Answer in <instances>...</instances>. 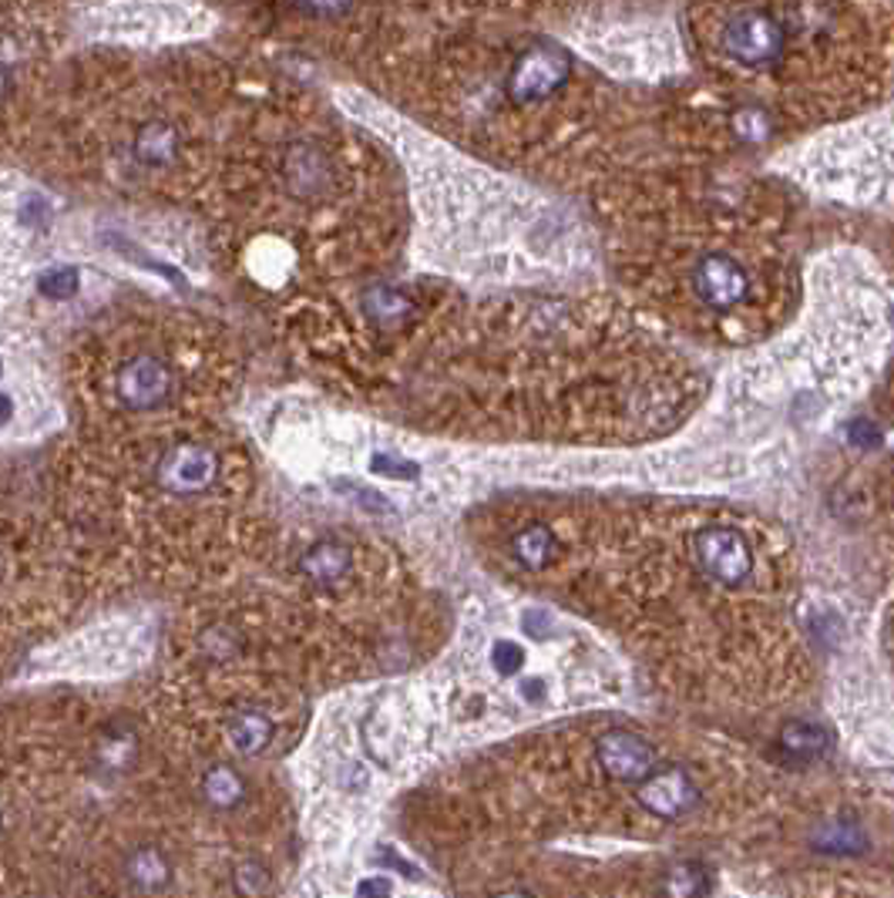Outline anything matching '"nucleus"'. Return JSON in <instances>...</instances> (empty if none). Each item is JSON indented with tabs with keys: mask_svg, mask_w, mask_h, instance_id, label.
<instances>
[{
	"mask_svg": "<svg viewBox=\"0 0 894 898\" xmlns=\"http://www.w3.org/2000/svg\"><path fill=\"white\" fill-rule=\"evenodd\" d=\"M783 44H787L783 24L760 8L736 11L723 27V52L747 68H770L783 55Z\"/></svg>",
	"mask_w": 894,
	"mask_h": 898,
	"instance_id": "nucleus-1",
	"label": "nucleus"
},
{
	"mask_svg": "<svg viewBox=\"0 0 894 898\" xmlns=\"http://www.w3.org/2000/svg\"><path fill=\"white\" fill-rule=\"evenodd\" d=\"M692 556L703 576H710L720 586H740L754 572V548L743 538V532L730 525H710L692 542Z\"/></svg>",
	"mask_w": 894,
	"mask_h": 898,
	"instance_id": "nucleus-2",
	"label": "nucleus"
},
{
	"mask_svg": "<svg viewBox=\"0 0 894 898\" xmlns=\"http://www.w3.org/2000/svg\"><path fill=\"white\" fill-rule=\"evenodd\" d=\"M572 75V65L565 55L549 52V47H538L518 58V65L508 75V98L515 105H531L545 102L549 94H555Z\"/></svg>",
	"mask_w": 894,
	"mask_h": 898,
	"instance_id": "nucleus-3",
	"label": "nucleus"
},
{
	"mask_svg": "<svg viewBox=\"0 0 894 898\" xmlns=\"http://www.w3.org/2000/svg\"><path fill=\"white\" fill-rule=\"evenodd\" d=\"M635 802L653 818L676 821L700 805V787L683 768H663V771L653 768L635 784Z\"/></svg>",
	"mask_w": 894,
	"mask_h": 898,
	"instance_id": "nucleus-4",
	"label": "nucleus"
},
{
	"mask_svg": "<svg viewBox=\"0 0 894 898\" xmlns=\"http://www.w3.org/2000/svg\"><path fill=\"white\" fill-rule=\"evenodd\" d=\"M692 289H697L700 304L713 310H733L750 296V276L733 257L707 253L692 270Z\"/></svg>",
	"mask_w": 894,
	"mask_h": 898,
	"instance_id": "nucleus-5",
	"label": "nucleus"
},
{
	"mask_svg": "<svg viewBox=\"0 0 894 898\" xmlns=\"http://www.w3.org/2000/svg\"><path fill=\"white\" fill-rule=\"evenodd\" d=\"M159 485L172 495H198L219 475V458L206 444H175L159 462Z\"/></svg>",
	"mask_w": 894,
	"mask_h": 898,
	"instance_id": "nucleus-6",
	"label": "nucleus"
},
{
	"mask_svg": "<svg viewBox=\"0 0 894 898\" xmlns=\"http://www.w3.org/2000/svg\"><path fill=\"white\" fill-rule=\"evenodd\" d=\"M595 758H599L603 771L619 784H639L656 768L653 743L629 730H606L599 743H595Z\"/></svg>",
	"mask_w": 894,
	"mask_h": 898,
	"instance_id": "nucleus-7",
	"label": "nucleus"
},
{
	"mask_svg": "<svg viewBox=\"0 0 894 898\" xmlns=\"http://www.w3.org/2000/svg\"><path fill=\"white\" fill-rule=\"evenodd\" d=\"M118 397L131 411H156L169 401L172 374L159 357H135L118 371Z\"/></svg>",
	"mask_w": 894,
	"mask_h": 898,
	"instance_id": "nucleus-8",
	"label": "nucleus"
},
{
	"mask_svg": "<svg viewBox=\"0 0 894 898\" xmlns=\"http://www.w3.org/2000/svg\"><path fill=\"white\" fill-rule=\"evenodd\" d=\"M283 175H286V185L300 198H317L333 182V162L320 145L300 141L286 152Z\"/></svg>",
	"mask_w": 894,
	"mask_h": 898,
	"instance_id": "nucleus-9",
	"label": "nucleus"
},
{
	"mask_svg": "<svg viewBox=\"0 0 894 898\" xmlns=\"http://www.w3.org/2000/svg\"><path fill=\"white\" fill-rule=\"evenodd\" d=\"M830 751V734L811 720H793L780 730L777 737V754L783 764H793V768H804V764H814L821 761L824 754Z\"/></svg>",
	"mask_w": 894,
	"mask_h": 898,
	"instance_id": "nucleus-10",
	"label": "nucleus"
},
{
	"mask_svg": "<svg viewBox=\"0 0 894 898\" xmlns=\"http://www.w3.org/2000/svg\"><path fill=\"white\" fill-rule=\"evenodd\" d=\"M351 566H354L351 548L340 545V542H317V545L307 548V556L300 559V572L317 586L340 582L346 572H351Z\"/></svg>",
	"mask_w": 894,
	"mask_h": 898,
	"instance_id": "nucleus-11",
	"label": "nucleus"
},
{
	"mask_svg": "<svg viewBox=\"0 0 894 898\" xmlns=\"http://www.w3.org/2000/svg\"><path fill=\"white\" fill-rule=\"evenodd\" d=\"M179 156V132L169 122H148L135 135V159L148 169H162Z\"/></svg>",
	"mask_w": 894,
	"mask_h": 898,
	"instance_id": "nucleus-12",
	"label": "nucleus"
},
{
	"mask_svg": "<svg viewBox=\"0 0 894 898\" xmlns=\"http://www.w3.org/2000/svg\"><path fill=\"white\" fill-rule=\"evenodd\" d=\"M229 743L242 758H253L260 751H266L270 740H273V720L263 714V711H236L229 717Z\"/></svg>",
	"mask_w": 894,
	"mask_h": 898,
	"instance_id": "nucleus-13",
	"label": "nucleus"
},
{
	"mask_svg": "<svg viewBox=\"0 0 894 898\" xmlns=\"http://www.w3.org/2000/svg\"><path fill=\"white\" fill-rule=\"evenodd\" d=\"M125 875L138 891H162L172 882V865L159 848H138L125 862Z\"/></svg>",
	"mask_w": 894,
	"mask_h": 898,
	"instance_id": "nucleus-14",
	"label": "nucleus"
},
{
	"mask_svg": "<svg viewBox=\"0 0 894 898\" xmlns=\"http://www.w3.org/2000/svg\"><path fill=\"white\" fill-rule=\"evenodd\" d=\"M512 556L528 569V572H541L545 566L552 562L555 556V535L549 525H528L512 538Z\"/></svg>",
	"mask_w": 894,
	"mask_h": 898,
	"instance_id": "nucleus-15",
	"label": "nucleus"
},
{
	"mask_svg": "<svg viewBox=\"0 0 894 898\" xmlns=\"http://www.w3.org/2000/svg\"><path fill=\"white\" fill-rule=\"evenodd\" d=\"M814 848L817 852H830V855H861L868 848V838L855 821L830 818L814 831Z\"/></svg>",
	"mask_w": 894,
	"mask_h": 898,
	"instance_id": "nucleus-16",
	"label": "nucleus"
},
{
	"mask_svg": "<svg viewBox=\"0 0 894 898\" xmlns=\"http://www.w3.org/2000/svg\"><path fill=\"white\" fill-rule=\"evenodd\" d=\"M203 794H206V802H209L213 808L232 811V808H239V805L245 802V784H242V777H239L232 768L219 764V768H213V771L203 777Z\"/></svg>",
	"mask_w": 894,
	"mask_h": 898,
	"instance_id": "nucleus-17",
	"label": "nucleus"
},
{
	"mask_svg": "<svg viewBox=\"0 0 894 898\" xmlns=\"http://www.w3.org/2000/svg\"><path fill=\"white\" fill-rule=\"evenodd\" d=\"M364 307H367V314L374 317V320H390V317H397V314H408V299L401 296V293H393V289H370L367 296H364Z\"/></svg>",
	"mask_w": 894,
	"mask_h": 898,
	"instance_id": "nucleus-18",
	"label": "nucleus"
},
{
	"mask_svg": "<svg viewBox=\"0 0 894 898\" xmlns=\"http://www.w3.org/2000/svg\"><path fill=\"white\" fill-rule=\"evenodd\" d=\"M41 293L47 299H68L78 293V270L71 266H55V270H47L41 276Z\"/></svg>",
	"mask_w": 894,
	"mask_h": 898,
	"instance_id": "nucleus-19",
	"label": "nucleus"
},
{
	"mask_svg": "<svg viewBox=\"0 0 894 898\" xmlns=\"http://www.w3.org/2000/svg\"><path fill=\"white\" fill-rule=\"evenodd\" d=\"M666 891L669 895H703L710 891V882L700 868L692 865H683V868H673L669 878H666Z\"/></svg>",
	"mask_w": 894,
	"mask_h": 898,
	"instance_id": "nucleus-20",
	"label": "nucleus"
},
{
	"mask_svg": "<svg viewBox=\"0 0 894 898\" xmlns=\"http://www.w3.org/2000/svg\"><path fill=\"white\" fill-rule=\"evenodd\" d=\"M491 657H494V670H498L502 677H515L522 670V660H525L522 646H515V643H494Z\"/></svg>",
	"mask_w": 894,
	"mask_h": 898,
	"instance_id": "nucleus-21",
	"label": "nucleus"
},
{
	"mask_svg": "<svg viewBox=\"0 0 894 898\" xmlns=\"http://www.w3.org/2000/svg\"><path fill=\"white\" fill-rule=\"evenodd\" d=\"M736 132L747 138V141H760L764 135H767V122H764V115L760 112H743L740 118H736Z\"/></svg>",
	"mask_w": 894,
	"mask_h": 898,
	"instance_id": "nucleus-22",
	"label": "nucleus"
},
{
	"mask_svg": "<svg viewBox=\"0 0 894 898\" xmlns=\"http://www.w3.org/2000/svg\"><path fill=\"white\" fill-rule=\"evenodd\" d=\"M848 437L858 444V447H874L878 444V424H871L868 418H855L851 424H848Z\"/></svg>",
	"mask_w": 894,
	"mask_h": 898,
	"instance_id": "nucleus-23",
	"label": "nucleus"
},
{
	"mask_svg": "<svg viewBox=\"0 0 894 898\" xmlns=\"http://www.w3.org/2000/svg\"><path fill=\"white\" fill-rule=\"evenodd\" d=\"M236 885H239V891H263L266 888V872L260 865H242L236 872Z\"/></svg>",
	"mask_w": 894,
	"mask_h": 898,
	"instance_id": "nucleus-24",
	"label": "nucleus"
},
{
	"mask_svg": "<svg viewBox=\"0 0 894 898\" xmlns=\"http://www.w3.org/2000/svg\"><path fill=\"white\" fill-rule=\"evenodd\" d=\"M387 891H390V885L383 878H370V882L357 885V895H387Z\"/></svg>",
	"mask_w": 894,
	"mask_h": 898,
	"instance_id": "nucleus-25",
	"label": "nucleus"
},
{
	"mask_svg": "<svg viewBox=\"0 0 894 898\" xmlns=\"http://www.w3.org/2000/svg\"><path fill=\"white\" fill-rule=\"evenodd\" d=\"M307 8H313V11H340V8H346V0H303Z\"/></svg>",
	"mask_w": 894,
	"mask_h": 898,
	"instance_id": "nucleus-26",
	"label": "nucleus"
},
{
	"mask_svg": "<svg viewBox=\"0 0 894 898\" xmlns=\"http://www.w3.org/2000/svg\"><path fill=\"white\" fill-rule=\"evenodd\" d=\"M8 91H11V71H8L4 65H0V102L8 98Z\"/></svg>",
	"mask_w": 894,
	"mask_h": 898,
	"instance_id": "nucleus-27",
	"label": "nucleus"
},
{
	"mask_svg": "<svg viewBox=\"0 0 894 898\" xmlns=\"http://www.w3.org/2000/svg\"><path fill=\"white\" fill-rule=\"evenodd\" d=\"M11 411H14V405H11V397L4 394V397H0V424L11 418Z\"/></svg>",
	"mask_w": 894,
	"mask_h": 898,
	"instance_id": "nucleus-28",
	"label": "nucleus"
},
{
	"mask_svg": "<svg viewBox=\"0 0 894 898\" xmlns=\"http://www.w3.org/2000/svg\"><path fill=\"white\" fill-rule=\"evenodd\" d=\"M0 825H4V815H0Z\"/></svg>",
	"mask_w": 894,
	"mask_h": 898,
	"instance_id": "nucleus-29",
	"label": "nucleus"
}]
</instances>
